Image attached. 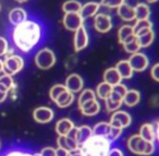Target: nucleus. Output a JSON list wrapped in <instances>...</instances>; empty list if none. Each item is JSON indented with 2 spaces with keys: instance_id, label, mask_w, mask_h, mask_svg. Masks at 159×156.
Segmentation results:
<instances>
[{
  "instance_id": "c9c22d12",
  "label": "nucleus",
  "mask_w": 159,
  "mask_h": 156,
  "mask_svg": "<svg viewBox=\"0 0 159 156\" xmlns=\"http://www.w3.org/2000/svg\"><path fill=\"white\" fill-rule=\"evenodd\" d=\"M133 28H134L135 34L139 33V32L143 31V29H147V28H152V23L148 20H136L135 24L133 25Z\"/></svg>"
},
{
  "instance_id": "de8ad7c7",
  "label": "nucleus",
  "mask_w": 159,
  "mask_h": 156,
  "mask_svg": "<svg viewBox=\"0 0 159 156\" xmlns=\"http://www.w3.org/2000/svg\"><path fill=\"white\" fill-rule=\"evenodd\" d=\"M8 98V95L2 91H0V103H2V102L6 101V99Z\"/></svg>"
},
{
  "instance_id": "a878e982",
  "label": "nucleus",
  "mask_w": 159,
  "mask_h": 156,
  "mask_svg": "<svg viewBox=\"0 0 159 156\" xmlns=\"http://www.w3.org/2000/svg\"><path fill=\"white\" fill-rule=\"evenodd\" d=\"M126 91V87L122 84H118L116 86H112V90H111V95H110V99L112 101H116V102H120L122 103L123 102V99H124V95H125Z\"/></svg>"
},
{
  "instance_id": "c756f323",
  "label": "nucleus",
  "mask_w": 159,
  "mask_h": 156,
  "mask_svg": "<svg viewBox=\"0 0 159 156\" xmlns=\"http://www.w3.org/2000/svg\"><path fill=\"white\" fill-rule=\"evenodd\" d=\"M82 9V3L77 0H68L62 5L64 13H80Z\"/></svg>"
},
{
  "instance_id": "864d4df0",
  "label": "nucleus",
  "mask_w": 159,
  "mask_h": 156,
  "mask_svg": "<svg viewBox=\"0 0 159 156\" xmlns=\"http://www.w3.org/2000/svg\"><path fill=\"white\" fill-rule=\"evenodd\" d=\"M32 156H40L39 153H35V154H32Z\"/></svg>"
},
{
  "instance_id": "4be33fe9",
  "label": "nucleus",
  "mask_w": 159,
  "mask_h": 156,
  "mask_svg": "<svg viewBox=\"0 0 159 156\" xmlns=\"http://www.w3.org/2000/svg\"><path fill=\"white\" fill-rule=\"evenodd\" d=\"M116 70H118V73L120 74L122 79H130V78H132L133 70L128 60L118 62L117 65H116Z\"/></svg>"
},
{
  "instance_id": "c85d7f7f",
  "label": "nucleus",
  "mask_w": 159,
  "mask_h": 156,
  "mask_svg": "<svg viewBox=\"0 0 159 156\" xmlns=\"http://www.w3.org/2000/svg\"><path fill=\"white\" fill-rule=\"evenodd\" d=\"M139 100H141V93L137 90L132 89L126 91L122 103H124L126 106H135L136 104H139Z\"/></svg>"
},
{
  "instance_id": "9d476101",
  "label": "nucleus",
  "mask_w": 159,
  "mask_h": 156,
  "mask_svg": "<svg viewBox=\"0 0 159 156\" xmlns=\"http://www.w3.org/2000/svg\"><path fill=\"white\" fill-rule=\"evenodd\" d=\"M94 25L95 28L99 33H108L111 28H112V21L111 18L108 14L105 13H97L95 15V20H94Z\"/></svg>"
},
{
  "instance_id": "423d86ee",
  "label": "nucleus",
  "mask_w": 159,
  "mask_h": 156,
  "mask_svg": "<svg viewBox=\"0 0 159 156\" xmlns=\"http://www.w3.org/2000/svg\"><path fill=\"white\" fill-rule=\"evenodd\" d=\"M57 144L59 149L66 150L68 152L80 149L76 142V127L73 128L66 136H59L57 140Z\"/></svg>"
},
{
  "instance_id": "6e6d98bb",
  "label": "nucleus",
  "mask_w": 159,
  "mask_h": 156,
  "mask_svg": "<svg viewBox=\"0 0 159 156\" xmlns=\"http://www.w3.org/2000/svg\"><path fill=\"white\" fill-rule=\"evenodd\" d=\"M0 9H1V6H0Z\"/></svg>"
},
{
  "instance_id": "7ed1b4c3",
  "label": "nucleus",
  "mask_w": 159,
  "mask_h": 156,
  "mask_svg": "<svg viewBox=\"0 0 159 156\" xmlns=\"http://www.w3.org/2000/svg\"><path fill=\"white\" fill-rule=\"evenodd\" d=\"M128 147L132 153L142 156H148L154 153L155 151L154 142H148V141L144 140L139 134H135L129 139Z\"/></svg>"
},
{
  "instance_id": "f704fd0d",
  "label": "nucleus",
  "mask_w": 159,
  "mask_h": 156,
  "mask_svg": "<svg viewBox=\"0 0 159 156\" xmlns=\"http://www.w3.org/2000/svg\"><path fill=\"white\" fill-rule=\"evenodd\" d=\"M123 48H124V50H125V52L130 53V54H134V53L139 52V49H141V47H139L136 37H135L134 39H132L131 41L123 44Z\"/></svg>"
},
{
  "instance_id": "2f4dec72",
  "label": "nucleus",
  "mask_w": 159,
  "mask_h": 156,
  "mask_svg": "<svg viewBox=\"0 0 159 156\" xmlns=\"http://www.w3.org/2000/svg\"><path fill=\"white\" fill-rule=\"evenodd\" d=\"M93 129V136L97 137H104L107 138L111 129V125L109 123H98L95 125V127L92 128Z\"/></svg>"
},
{
  "instance_id": "6e6552de",
  "label": "nucleus",
  "mask_w": 159,
  "mask_h": 156,
  "mask_svg": "<svg viewBox=\"0 0 159 156\" xmlns=\"http://www.w3.org/2000/svg\"><path fill=\"white\" fill-rule=\"evenodd\" d=\"M131 121H132V118H131L130 114L124 111H116L112 114L110 118V125L113 126V127L120 128V129H123V128H126L130 126Z\"/></svg>"
},
{
  "instance_id": "79ce46f5",
  "label": "nucleus",
  "mask_w": 159,
  "mask_h": 156,
  "mask_svg": "<svg viewBox=\"0 0 159 156\" xmlns=\"http://www.w3.org/2000/svg\"><path fill=\"white\" fill-rule=\"evenodd\" d=\"M39 154L40 156H57V151L53 147H44Z\"/></svg>"
},
{
  "instance_id": "72a5a7b5",
  "label": "nucleus",
  "mask_w": 159,
  "mask_h": 156,
  "mask_svg": "<svg viewBox=\"0 0 159 156\" xmlns=\"http://www.w3.org/2000/svg\"><path fill=\"white\" fill-rule=\"evenodd\" d=\"M95 99H96V93L93 90H91V89H85V90L82 91V93L79 97V101H77L79 102V106L83 105L86 102L92 101V100H95Z\"/></svg>"
},
{
  "instance_id": "39448f33",
  "label": "nucleus",
  "mask_w": 159,
  "mask_h": 156,
  "mask_svg": "<svg viewBox=\"0 0 159 156\" xmlns=\"http://www.w3.org/2000/svg\"><path fill=\"white\" fill-rule=\"evenodd\" d=\"M35 64L39 70H49L56 64V55L52 50L44 48L35 55Z\"/></svg>"
},
{
  "instance_id": "ddd939ff",
  "label": "nucleus",
  "mask_w": 159,
  "mask_h": 156,
  "mask_svg": "<svg viewBox=\"0 0 159 156\" xmlns=\"http://www.w3.org/2000/svg\"><path fill=\"white\" fill-rule=\"evenodd\" d=\"M83 79L82 77L77 74H71L70 76H68L66 80V88L68 89L70 92L72 93H77L83 89Z\"/></svg>"
},
{
  "instance_id": "a211bd4d",
  "label": "nucleus",
  "mask_w": 159,
  "mask_h": 156,
  "mask_svg": "<svg viewBox=\"0 0 159 156\" xmlns=\"http://www.w3.org/2000/svg\"><path fill=\"white\" fill-rule=\"evenodd\" d=\"M117 12H118V15L123 21H125V22H131V21L135 20L134 8L131 7L130 5H128V3H125V2L122 3V5L118 8Z\"/></svg>"
},
{
  "instance_id": "412c9836",
  "label": "nucleus",
  "mask_w": 159,
  "mask_h": 156,
  "mask_svg": "<svg viewBox=\"0 0 159 156\" xmlns=\"http://www.w3.org/2000/svg\"><path fill=\"white\" fill-rule=\"evenodd\" d=\"M121 76L116 70V67H110L105 70L104 73V82H107L110 86H116L118 84H121Z\"/></svg>"
},
{
  "instance_id": "9b49d317",
  "label": "nucleus",
  "mask_w": 159,
  "mask_h": 156,
  "mask_svg": "<svg viewBox=\"0 0 159 156\" xmlns=\"http://www.w3.org/2000/svg\"><path fill=\"white\" fill-rule=\"evenodd\" d=\"M74 33L73 44H74V50L79 52V51H82L83 49L86 48L89 44V34H87V31L84 26L80 27Z\"/></svg>"
},
{
  "instance_id": "4c0bfd02",
  "label": "nucleus",
  "mask_w": 159,
  "mask_h": 156,
  "mask_svg": "<svg viewBox=\"0 0 159 156\" xmlns=\"http://www.w3.org/2000/svg\"><path fill=\"white\" fill-rule=\"evenodd\" d=\"M122 3H124V0H102L99 5L108 9H118Z\"/></svg>"
},
{
  "instance_id": "b1692460",
  "label": "nucleus",
  "mask_w": 159,
  "mask_h": 156,
  "mask_svg": "<svg viewBox=\"0 0 159 156\" xmlns=\"http://www.w3.org/2000/svg\"><path fill=\"white\" fill-rule=\"evenodd\" d=\"M139 136L148 142H154L156 139V129L152 124H144L139 129Z\"/></svg>"
},
{
  "instance_id": "473e14b6",
  "label": "nucleus",
  "mask_w": 159,
  "mask_h": 156,
  "mask_svg": "<svg viewBox=\"0 0 159 156\" xmlns=\"http://www.w3.org/2000/svg\"><path fill=\"white\" fill-rule=\"evenodd\" d=\"M0 156H32V153L21 147L13 146L5 150L2 153H0Z\"/></svg>"
},
{
  "instance_id": "7c9ffc66",
  "label": "nucleus",
  "mask_w": 159,
  "mask_h": 156,
  "mask_svg": "<svg viewBox=\"0 0 159 156\" xmlns=\"http://www.w3.org/2000/svg\"><path fill=\"white\" fill-rule=\"evenodd\" d=\"M111 90H112V86L108 85L107 82H100L96 88V97H98L99 99L106 101L111 95Z\"/></svg>"
},
{
  "instance_id": "2eb2a0df",
  "label": "nucleus",
  "mask_w": 159,
  "mask_h": 156,
  "mask_svg": "<svg viewBox=\"0 0 159 156\" xmlns=\"http://www.w3.org/2000/svg\"><path fill=\"white\" fill-rule=\"evenodd\" d=\"M99 8H100V5L98 2H94V1L87 2L82 6V9L80 11V15H81V18H82L83 20L93 18V16H95L96 14L98 13Z\"/></svg>"
},
{
  "instance_id": "f8f14e48",
  "label": "nucleus",
  "mask_w": 159,
  "mask_h": 156,
  "mask_svg": "<svg viewBox=\"0 0 159 156\" xmlns=\"http://www.w3.org/2000/svg\"><path fill=\"white\" fill-rule=\"evenodd\" d=\"M33 118L35 121L39 124H47L52 120L53 111L47 106H39L35 108L33 112Z\"/></svg>"
},
{
  "instance_id": "0eeeda50",
  "label": "nucleus",
  "mask_w": 159,
  "mask_h": 156,
  "mask_svg": "<svg viewBox=\"0 0 159 156\" xmlns=\"http://www.w3.org/2000/svg\"><path fill=\"white\" fill-rule=\"evenodd\" d=\"M130 63L131 67H132L133 72H143L149 65V61L146 54L142 52H137L134 54H131L130 59L128 60Z\"/></svg>"
},
{
  "instance_id": "4468645a",
  "label": "nucleus",
  "mask_w": 159,
  "mask_h": 156,
  "mask_svg": "<svg viewBox=\"0 0 159 156\" xmlns=\"http://www.w3.org/2000/svg\"><path fill=\"white\" fill-rule=\"evenodd\" d=\"M136 36L137 42H139V47L142 48H147L150 44H152L155 38V34L152 28H147V29H143V31L139 32V33L135 34Z\"/></svg>"
},
{
  "instance_id": "8fccbe9b",
  "label": "nucleus",
  "mask_w": 159,
  "mask_h": 156,
  "mask_svg": "<svg viewBox=\"0 0 159 156\" xmlns=\"http://www.w3.org/2000/svg\"><path fill=\"white\" fill-rule=\"evenodd\" d=\"M156 132H157L156 137H157V139H158V141H159V128H157V129H156Z\"/></svg>"
},
{
  "instance_id": "aec40b11",
  "label": "nucleus",
  "mask_w": 159,
  "mask_h": 156,
  "mask_svg": "<svg viewBox=\"0 0 159 156\" xmlns=\"http://www.w3.org/2000/svg\"><path fill=\"white\" fill-rule=\"evenodd\" d=\"M92 136H93V129L89 126H81L76 128V142L79 147L82 146Z\"/></svg>"
},
{
  "instance_id": "603ef678",
  "label": "nucleus",
  "mask_w": 159,
  "mask_h": 156,
  "mask_svg": "<svg viewBox=\"0 0 159 156\" xmlns=\"http://www.w3.org/2000/svg\"><path fill=\"white\" fill-rule=\"evenodd\" d=\"M16 1H18V2L22 3V2H25V1H27V0H16Z\"/></svg>"
},
{
  "instance_id": "5701e85b",
  "label": "nucleus",
  "mask_w": 159,
  "mask_h": 156,
  "mask_svg": "<svg viewBox=\"0 0 159 156\" xmlns=\"http://www.w3.org/2000/svg\"><path fill=\"white\" fill-rule=\"evenodd\" d=\"M74 127H75L74 124H73V121L71 119L62 118L56 125V132L59 136H66Z\"/></svg>"
},
{
  "instance_id": "ea45409f",
  "label": "nucleus",
  "mask_w": 159,
  "mask_h": 156,
  "mask_svg": "<svg viewBox=\"0 0 159 156\" xmlns=\"http://www.w3.org/2000/svg\"><path fill=\"white\" fill-rule=\"evenodd\" d=\"M122 133V129H120V128H117V127H113V126H111V129H110V132H109V134L107 136V140L110 141V142H113V141H116L118 138H119L120 136H121Z\"/></svg>"
},
{
  "instance_id": "09e8293b",
  "label": "nucleus",
  "mask_w": 159,
  "mask_h": 156,
  "mask_svg": "<svg viewBox=\"0 0 159 156\" xmlns=\"http://www.w3.org/2000/svg\"><path fill=\"white\" fill-rule=\"evenodd\" d=\"M3 73V60L0 59V74Z\"/></svg>"
},
{
  "instance_id": "6ab92c4d",
  "label": "nucleus",
  "mask_w": 159,
  "mask_h": 156,
  "mask_svg": "<svg viewBox=\"0 0 159 156\" xmlns=\"http://www.w3.org/2000/svg\"><path fill=\"white\" fill-rule=\"evenodd\" d=\"M80 110L82 112L83 115L85 116H94V115L98 114L100 111V105L98 103L97 100H92L86 103H84L83 105L80 106Z\"/></svg>"
},
{
  "instance_id": "cd10ccee",
  "label": "nucleus",
  "mask_w": 159,
  "mask_h": 156,
  "mask_svg": "<svg viewBox=\"0 0 159 156\" xmlns=\"http://www.w3.org/2000/svg\"><path fill=\"white\" fill-rule=\"evenodd\" d=\"M135 20H148L150 16V9L146 3H137L134 7Z\"/></svg>"
},
{
  "instance_id": "c03bdc74",
  "label": "nucleus",
  "mask_w": 159,
  "mask_h": 156,
  "mask_svg": "<svg viewBox=\"0 0 159 156\" xmlns=\"http://www.w3.org/2000/svg\"><path fill=\"white\" fill-rule=\"evenodd\" d=\"M107 156H123V153H122V151L119 149H112L109 151Z\"/></svg>"
},
{
  "instance_id": "dca6fc26",
  "label": "nucleus",
  "mask_w": 159,
  "mask_h": 156,
  "mask_svg": "<svg viewBox=\"0 0 159 156\" xmlns=\"http://www.w3.org/2000/svg\"><path fill=\"white\" fill-rule=\"evenodd\" d=\"M136 36H135V32L132 25H123L118 31V39H119L120 44H125V42L131 41Z\"/></svg>"
},
{
  "instance_id": "37998d69",
  "label": "nucleus",
  "mask_w": 159,
  "mask_h": 156,
  "mask_svg": "<svg viewBox=\"0 0 159 156\" xmlns=\"http://www.w3.org/2000/svg\"><path fill=\"white\" fill-rule=\"evenodd\" d=\"M150 74H152V79L156 80V82H159V63L155 64V65L152 66Z\"/></svg>"
},
{
  "instance_id": "5fc2aeb1",
  "label": "nucleus",
  "mask_w": 159,
  "mask_h": 156,
  "mask_svg": "<svg viewBox=\"0 0 159 156\" xmlns=\"http://www.w3.org/2000/svg\"><path fill=\"white\" fill-rule=\"evenodd\" d=\"M0 151H1V141H0Z\"/></svg>"
},
{
  "instance_id": "393cba45",
  "label": "nucleus",
  "mask_w": 159,
  "mask_h": 156,
  "mask_svg": "<svg viewBox=\"0 0 159 156\" xmlns=\"http://www.w3.org/2000/svg\"><path fill=\"white\" fill-rule=\"evenodd\" d=\"M16 88V85L14 82L12 76H9V75H1L0 76V91H2L5 93H9L12 89Z\"/></svg>"
},
{
  "instance_id": "a18cd8bd",
  "label": "nucleus",
  "mask_w": 159,
  "mask_h": 156,
  "mask_svg": "<svg viewBox=\"0 0 159 156\" xmlns=\"http://www.w3.org/2000/svg\"><path fill=\"white\" fill-rule=\"evenodd\" d=\"M68 156H82V153H81V150L76 149V150H73V151L68 152Z\"/></svg>"
},
{
  "instance_id": "bb28decb",
  "label": "nucleus",
  "mask_w": 159,
  "mask_h": 156,
  "mask_svg": "<svg viewBox=\"0 0 159 156\" xmlns=\"http://www.w3.org/2000/svg\"><path fill=\"white\" fill-rule=\"evenodd\" d=\"M73 101H74V93L70 92L69 90H66L56 99L55 103L59 108H68L73 103Z\"/></svg>"
},
{
  "instance_id": "3c124183",
  "label": "nucleus",
  "mask_w": 159,
  "mask_h": 156,
  "mask_svg": "<svg viewBox=\"0 0 159 156\" xmlns=\"http://www.w3.org/2000/svg\"><path fill=\"white\" fill-rule=\"evenodd\" d=\"M157 0H147V2L148 3H154V2H156Z\"/></svg>"
},
{
  "instance_id": "20e7f679",
  "label": "nucleus",
  "mask_w": 159,
  "mask_h": 156,
  "mask_svg": "<svg viewBox=\"0 0 159 156\" xmlns=\"http://www.w3.org/2000/svg\"><path fill=\"white\" fill-rule=\"evenodd\" d=\"M24 67V60L21 55L9 53L3 60V74L13 76L20 73Z\"/></svg>"
},
{
  "instance_id": "49530a36",
  "label": "nucleus",
  "mask_w": 159,
  "mask_h": 156,
  "mask_svg": "<svg viewBox=\"0 0 159 156\" xmlns=\"http://www.w3.org/2000/svg\"><path fill=\"white\" fill-rule=\"evenodd\" d=\"M56 151H57V156H68V151H66V150H62V149H56Z\"/></svg>"
},
{
  "instance_id": "f257e3e1",
  "label": "nucleus",
  "mask_w": 159,
  "mask_h": 156,
  "mask_svg": "<svg viewBox=\"0 0 159 156\" xmlns=\"http://www.w3.org/2000/svg\"><path fill=\"white\" fill-rule=\"evenodd\" d=\"M42 38V27L35 21H29L14 26L12 32V41L18 50L29 53L39 42Z\"/></svg>"
},
{
  "instance_id": "f3484780",
  "label": "nucleus",
  "mask_w": 159,
  "mask_h": 156,
  "mask_svg": "<svg viewBox=\"0 0 159 156\" xmlns=\"http://www.w3.org/2000/svg\"><path fill=\"white\" fill-rule=\"evenodd\" d=\"M26 20H27V13L22 8H14V9H12L9 12V21L14 26L25 22Z\"/></svg>"
},
{
  "instance_id": "1a4fd4ad",
  "label": "nucleus",
  "mask_w": 159,
  "mask_h": 156,
  "mask_svg": "<svg viewBox=\"0 0 159 156\" xmlns=\"http://www.w3.org/2000/svg\"><path fill=\"white\" fill-rule=\"evenodd\" d=\"M83 20L80 13H64L63 25L68 31L76 32L80 27L83 26Z\"/></svg>"
},
{
  "instance_id": "e433bc0d",
  "label": "nucleus",
  "mask_w": 159,
  "mask_h": 156,
  "mask_svg": "<svg viewBox=\"0 0 159 156\" xmlns=\"http://www.w3.org/2000/svg\"><path fill=\"white\" fill-rule=\"evenodd\" d=\"M66 90H68V89L66 88V86H64V85H55L53 87H51L50 91H49L50 99L55 102L56 99H57V98L59 97L62 92H64Z\"/></svg>"
},
{
  "instance_id": "58836bf2",
  "label": "nucleus",
  "mask_w": 159,
  "mask_h": 156,
  "mask_svg": "<svg viewBox=\"0 0 159 156\" xmlns=\"http://www.w3.org/2000/svg\"><path fill=\"white\" fill-rule=\"evenodd\" d=\"M12 53L9 49V42L5 37H0V57H6Z\"/></svg>"
},
{
  "instance_id": "f03ea898",
  "label": "nucleus",
  "mask_w": 159,
  "mask_h": 156,
  "mask_svg": "<svg viewBox=\"0 0 159 156\" xmlns=\"http://www.w3.org/2000/svg\"><path fill=\"white\" fill-rule=\"evenodd\" d=\"M111 142L104 137L92 136L82 146H80L82 156H107L110 151Z\"/></svg>"
},
{
  "instance_id": "a19ab883",
  "label": "nucleus",
  "mask_w": 159,
  "mask_h": 156,
  "mask_svg": "<svg viewBox=\"0 0 159 156\" xmlns=\"http://www.w3.org/2000/svg\"><path fill=\"white\" fill-rule=\"evenodd\" d=\"M105 102H106V108L108 112H116V111H118V108H119L122 104V103H120V102L112 101L110 98H108Z\"/></svg>"
}]
</instances>
